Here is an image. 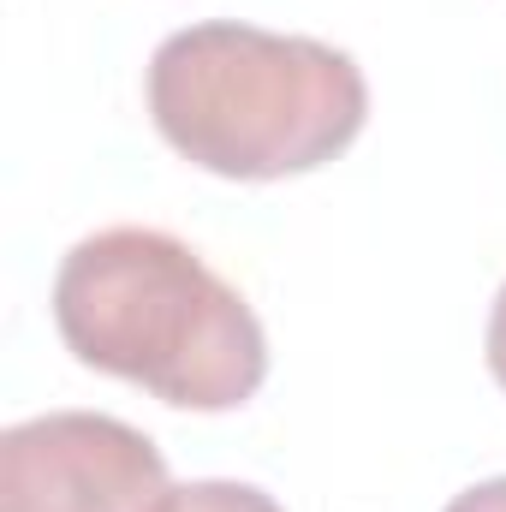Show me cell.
I'll return each instance as SVG.
<instances>
[{
    "mask_svg": "<svg viewBox=\"0 0 506 512\" xmlns=\"http://www.w3.org/2000/svg\"><path fill=\"white\" fill-rule=\"evenodd\" d=\"M54 328L102 376L179 411H233L268 382L256 310L161 227H102L54 274Z\"/></svg>",
    "mask_w": 506,
    "mask_h": 512,
    "instance_id": "1",
    "label": "cell"
},
{
    "mask_svg": "<svg viewBox=\"0 0 506 512\" xmlns=\"http://www.w3.org/2000/svg\"><path fill=\"white\" fill-rule=\"evenodd\" d=\"M149 120L191 167L262 185L346 155L370 84L346 48L209 18L149 54Z\"/></svg>",
    "mask_w": 506,
    "mask_h": 512,
    "instance_id": "2",
    "label": "cell"
},
{
    "mask_svg": "<svg viewBox=\"0 0 506 512\" xmlns=\"http://www.w3.org/2000/svg\"><path fill=\"white\" fill-rule=\"evenodd\" d=\"M161 447L108 411H48L0 435V512H161Z\"/></svg>",
    "mask_w": 506,
    "mask_h": 512,
    "instance_id": "3",
    "label": "cell"
},
{
    "mask_svg": "<svg viewBox=\"0 0 506 512\" xmlns=\"http://www.w3.org/2000/svg\"><path fill=\"white\" fill-rule=\"evenodd\" d=\"M161 512H286L268 489L256 483H227V477H209V483H185L173 489Z\"/></svg>",
    "mask_w": 506,
    "mask_h": 512,
    "instance_id": "4",
    "label": "cell"
},
{
    "mask_svg": "<svg viewBox=\"0 0 506 512\" xmlns=\"http://www.w3.org/2000/svg\"><path fill=\"white\" fill-rule=\"evenodd\" d=\"M447 512H506V477H489V483H477V489L453 495Z\"/></svg>",
    "mask_w": 506,
    "mask_h": 512,
    "instance_id": "5",
    "label": "cell"
},
{
    "mask_svg": "<svg viewBox=\"0 0 506 512\" xmlns=\"http://www.w3.org/2000/svg\"><path fill=\"white\" fill-rule=\"evenodd\" d=\"M483 346H489V376L506 387V286L495 292V310H489V340H483Z\"/></svg>",
    "mask_w": 506,
    "mask_h": 512,
    "instance_id": "6",
    "label": "cell"
}]
</instances>
